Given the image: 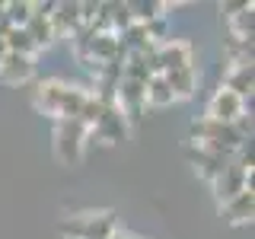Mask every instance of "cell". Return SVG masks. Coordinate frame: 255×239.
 Wrapping results in <instances>:
<instances>
[{
  "instance_id": "cell-1",
  "label": "cell",
  "mask_w": 255,
  "mask_h": 239,
  "mask_svg": "<svg viewBox=\"0 0 255 239\" xmlns=\"http://www.w3.org/2000/svg\"><path fill=\"white\" fill-rule=\"evenodd\" d=\"M86 96L90 93L83 86L64 83V80H42L35 86V106H38V112L51 115L54 121H67V118H80V109H83Z\"/></svg>"
},
{
  "instance_id": "cell-2",
  "label": "cell",
  "mask_w": 255,
  "mask_h": 239,
  "mask_svg": "<svg viewBox=\"0 0 255 239\" xmlns=\"http://www.w3.org/2000/svg\"><path fill=\"white\" fill-rule=\"evenodd\" d=\"M86 137H90V127L83 121H77V118L54 121V156H58L64 166H77L80 159H83Z\"/></svg>"
},
{
  "instance_id": "cell-3",
  "label": "cell",
  "mask_w": 255,
  "mask_h": 239,
  "mask_svg": "<svg viewBox=\"0 0 255 239\" xmlns=\"http://www.w3.org/2000/svg\"><path fill=\"white\" fill-rule=\"evenodd\" d=\"M64 236L70 239H112L118 233V220L112 211H99V214H77L64 223Z\"/></svg>"
},
{
  "instance_id": "cell-4",
  "label": "cell",
  "mask_w": 255,
  "mask_h": 239,
  "mask_svg": "<svg viewBox=\"0 0 255 239\" xmlns=\"http://www.w3.org/2000/svg\"><path fill=\"white\" fill-rule=\"evenodd\" d=\"M211 188H214V198H217V204H227L230 198L239 195V191L252 188V172H243V169L233 163V159H230V163L223 166V172L211 182Z\"/></svg>"
},
{
  "instance_id": "cell-5",
  "label": "cell",
  "mask_w": 255,
  "mask_h": 239,
  "mask_svg": "<svg viewBox=\"0 0 255 239\" xmlns=\"http://www.w3.org/2000/svg\"><path fill=\"white\" fill-rule=\"evenodd\" d=\"M243 115H246V99H239V96H233L230 90H223V86L207 99V115L204 118H214V121H220V124H236Z\"/></svg>"
},
{
  "instance_id": "cell-6",
  "label": "cell",
  "mask_w": 255,
  "mask_h": 239,
  "mask_svg": "<svg viewBox=\"0 0 255 239\" xmlns=\"http://www.w3.org/2000/svg\"><path fill=\"white\" fill-rule=\"evenodd\" d=\"M191 45L182 38H166L163 45H156V74H169L179 67H191Z\"/></svg>"
},
{
  "instance_id": "cell-7",
  "label": "cell",
  "mask_w": 255,
  "mask_h": 239,
  "mask_svg": "<svg viewBox=\"0 0 255 239\" xmlns=\"http://www.w3.org/2000/svg\"><path fill=\"white\" fill-rule=\"evenodd\" d=\"M90 134H96V137H102L106 143H118L128 137V118L118 112L115 102H106V109H102L99 121H96L90 127Z\"/></svg>"
},
{
  "instance_id": "cell-8",
  "label": "cell",
  "mask_w": 255,
  "mask_h": 239,
  "mask_svg": "<svg viewBox=\"0 0 255 239\" xmlns=\"http://www.w3.org/2000/svg\"><path fill=\"white\" fill-rule=\"evenodd\" d=\"M32 74H35V58H26V54H3L0 61V83L6 86H19V83H29Z\"/></svg>"
},
{
  "instance_id": "cell-9",
  "label": "cell",
  "mask_w": 255,
  "mask_h": 239,
  "mask_svg": "<svg viewBox=\"0 0 255 239\" xmlns=\"http://www.w3.org/2000/svg\"><path fill=\"white\" fill-rule=\"evenodd\" d=\"M252 211H255V191L246 188L239 191L236 198H230L227 204H220V214L230 227H243V223H252Z\"/></svg>"
},
{
  "instance_id": "cell-10",
  "label": "cell",
  "mask_w": 255,
  "mask_h": 239,
  "mask_svg": "<svg viewBox=\"0 0 255 239\" xmlns=\"http://www.w3.org/2000/svg\"><path fill=\"white\" fill-rule=\"evenodd\" d=\"M188 159H191V166H195L198 179H204V182H214L223 172V166L230 163L227 156H217V153H211V150L195 147V143H191V150H188Z\"/></svg>"
},
{
  "instance_id": "cell-11",
  "label": "cell",
  "mask_w": 255,
  "mask_h": 239,
  "mask_svg": "<svg viewBox=\"0 0 255 239\" xmlns=\"http://www.w3.org/2000/svg\"><path fill=\"white\" fill-rule=\"evenodd\" d=\"M166 83H169V90L175 99H191L198 90V83H201V74H198V67L191 64V67H179V70H169V74H163Z\"/></svg>"
},
{
  "instance_id": "cell-12",
  "label": "cell",
  "mask_w": 255,
  "mask_h": 239,
  "mask_svg": "<svg viewBox=\"0 0 255 239\" xmlns=\"http://www.w3.org/2000/svg\"><path fill=\"white\" fill-rule=\"evenodd\" d=\"M252 64H230L227 74H223V90H230L233 96L239 99H246V96H252Z\"/></svg>"
},
{
  "instance_id": "cell-13",
  "label": "cell",
  "mask_w": 255,
  "mask_h": 239,
  "mask_svg": "<svg viewBox=\"0 0 255 239\" xmlns=\"http://www.w3.org/2000/svg\"><path fill=\"white\" fill-rule=\"evenodd\" d=\"M51 26H54V35H74L80 29V3H54V13H51Z\"/></svg>"
},
{
  "instance_id": "cell-14",
  "label": "cell",
  "mask_w": 255,
  "mask_h": 239,
  "mask_svg": "<svg viewBox=\"0 0 255 239\" xmlns=\"http://www.w3.org/2000/svg\"><path fill=\"white\" fill-rule=\"evenodd\" d=\"M143 102H147V106H156V109L172 106L175 102V96H172V90H169V83H166L163 74L150 77L147 83H143Z\"/></svg>"
},
{
  "instance_id": "cell-15",
  "label": "cell",
  "mask_w": 255,
  "mask_h": 239,
  "mask_svg": "<svg viewBox=\"0 0 255 239\" xmlns=\"http://www.w3.org/2000/svg\"><path fill=\"white\" fill-rule=\"evenodd\" d=\"M22 29L29 32V38H32L35 48H48L54 38H58V35H54V26H51V16H35V13H32L29 22Z\"/></svg>"
},
{
  "instance_id": "cell-16",
  "label": "cell",
  "mask_w": 255,
  "mask_h": 239,
  "mask_svg": "<svg viewBox=\"0 0 255 239\" xmlns=\"http://www.w3.org/2000/svg\"><path fill=\"white\" fill-rule=\"evenodd\" d=\"M252 19H255V13H252V3H246L239 13H233V16L227 19L230 38H233V42H252Z\"/></svg>"
},
{
  "instance_id": "cell-17",
  "label": "cell",
  "mask_w": 255,
  "mask_h": 239,
  "mask_svg": "<svg viewBox=\"0 0 255 239\" xmlns=\"http://www.w3.org/2000/svg\"><path fill=\"white\" fill-rule=\"evenodd\" d=\"M3 42H6V51H10V54H26V58H35V51H38V48L32 45V38H29L26 29H6L3 32Z\"/></svg>"
},
{
  "instance_id": "cell-18",
  "label": "cell",
  "mask_w": 255,
  "mask_h": 239,
  "mask_svg": "<svg viewBox=\"0 0 255 239\" xmlns=\"http://www.w3.org/2000/svg\"><path fill=\"white\" fill-rule=\"evenodd\" d=\"M32 16V3L29 0H13V3H3V19L6 29H22Z\"/></svg>"
},
{
  "instance_id": "cell-19",
  "label": "cell",
  "mask_w": 255,
  "mask_h": 239,
  "mask_svg": "<svg viewBox=\"0 0 255 239\" xmlns=\"http://www.w3.org/2000/svg\"><path fill=\"white\" fill-rule=\"evenodd\" d=\"M246 3H249V0H236V3H220V16H223V19H230V16L239 13Z\"/></svg>"
},
{
  "instance_id": "cell-20",
  "label": "cell",
  "mask_w": 255,
  "mask_h": 239,
  "mask_svg": "<svg viewBox=\"0 0 255 239\" xmlns=\"http://www.w3.org/2000/svg\"><path fill=\"white\" fill-rule=\"evenodd\" d=\"M3 54H6V42H3V35H0V61H3Z\"/></svg>"
},
{
  "instance_id": "cell-21",
  "label": "cell",
  "mask_w": 255,
  "mask_h": 239,
  "mask_svg": "<svg viewBox=\"0 0 255 239\" xmlns=\"http://www.w3.org/2000/svg\"><path fill=\"white\" fill-rule=\"evenodd\" d=\"M112 239H140V236H128V233H115Z\"/></svg>"
}]
</instances>
